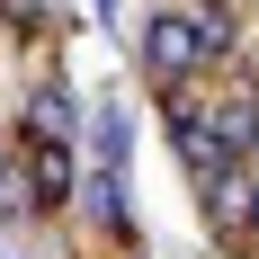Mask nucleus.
<instances>
[{"label": "nucleus", "mask_w": 259, "mask_h": 259, "mask_svg": "<svg viewBox=\"0 0 259 259\" xmlns=\"http://www.w3.org/2000/svg\"><path fill=\"white\" fill-rule=\"evenodd\" d=\"M143 72H152L161 90H179V80L197 72V36H188L179 9H170V18H152V36H143Z\"/></svg>", "instance_id": "1"}, {"label": "nucleus", "mask_w": 259, "mask_h": 259, "mask_svg": "<svg viewBox=\"0 0 259 259\" xmlns=\"http://www.w3.org/2000/svg\"><path fill=\"white\" fill-rule=\"evenodd\" d=\"M170 134H179V161L197 170V188L233 170V152H224V143H214V125H206V99H197V107H179V125H170Z\"/></svg>", "instance_id": "2"}, {"label": "nucleus", "mask_w": 259, "mask_h": 259, "mask_svg": "<svg viewBox=\"0 0 259 259\" xmlns=\"http://www.w3.org/2000/svg\"><path fill=\"white\" fill-rule=\"evenodd\" d=\"M206 125H214V143H224L233 161H250V152H259V90L214 99V107H206Z\"/></svg>", "instance_id": "3"}, {"label": "nucleus", "mask_w": 259, "mask_h": 259, "mask_svg": "<svg viewBox=\"0 0 259 259\" xmlns=\"http://www.w3.org/2000/svg\"><path fill=\"white\" fill-rule=\"evenodd\" d=\"M188 36H197V63H214V54H233V9L224 0H197V9H179Z\"/></svg>", "instance_id": "4"}, {"label": "nucleus", "mask_w": 259, "mask_h": 259, "mask_svg": "<svg viewBox=\"0 0 259 259\" xmlns=\"http://www.w3.org/2000/svg\"><path fill=\"white\" fill-rule=\"evenodd\" d=\"M206 214L224 224V233H250V188H241V161L224 170V179H206Z\"/></svg>", "instance_id": "5"}, {"label": "nucleus", "mask_w": 259, "mask_h": 259, "mask_svg": "<svg viewBox=\"0 0 259 259\" xmlns=\"http://www.w3.org/2000/svg\"><path fill=\"white\" fill-rule=\"evenodd\" d=\"M27 188H36L45 206H63V197H72V161H63V143H36V161H27Z\"/></svg>", "instance_id": "6"}, {"label": "nucleus", "mask_w": 259, "mask_h": 259, "mask_svg": "<svg viewBox=\"0 0 259 259\" xmlns=\"http://www.w3.org/2000/svg\"><path fill=\"white\" fill-rule=\"evenodd\" d=\"M241 188H250V233H259V161H241Z\"/></svg>", "instance_id": "7"}]
</instances>
